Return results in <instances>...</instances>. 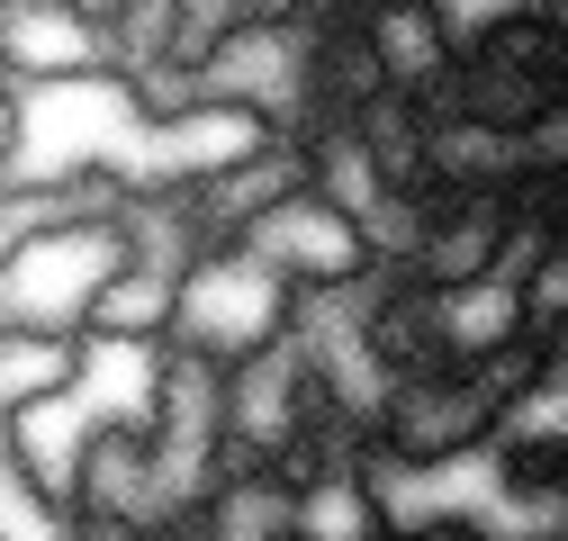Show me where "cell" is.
I'll list each match as a JSON object with an SVG mask.
<instances>
[{
    "label": "cell",
    "instance_id": "obj_1",
    "mask_svg": "<svg viewBox=\"0 0 568 541\" xmlns=\"http://www.w3.org/2000/svg\"><path fill=\"white\" fill-rule=\"evenodd\" d=\"M524 379H532V344L506 353V361H469V370L443 361V370L397 379V388L371 406V469L397 488V479H434V469L487 460L506 406L524 397Z\"/></svg>",
    "mask_w": 568,
    "mask_h": 541
},
{
    "label": "cell",
    "instance_id": "obj_2",
    "mask_svg": "<svg viewBox=\"0 0 568 541\" xmlns=\"http://www.w3.org/2000/svg\"><path fill=\"white\" fill-rule=\"evenodd\" d=\"M126 270V235L91 217H45L0 253V334H63L82 344V316Z\"/></svg>",
    "mask_w": 568,
    "mask_h": 541
},
{
    "label": "cell",
    "instance_id": "obj_3",
    "mask_svg": "<svg viewBox=\"0 0 568 541\" xmlns=\"http://www.w3.org/2000/svg\"><path fill=\"white\" fill-rule=\"evenodd\" d=\"M290 316H298V289H280L271 270L244 253V244H217L181 270V298H172V353L190 361H253L271 344H290Z\"/></svg>",
    "mask_w": 568,
    "mask_h": 541
},
{
    "label": "cell",
    "instance_id": "obj_4",
    "mask_svg": "<svg viewBox=\"0 0 568 541\" xmlns=\"http://www.w3.org/2000/svg\"><path fill=\"white\" fill-rule=\"evenodd\" d=\"M325 416H334V397H325V379L298 344H271V353L235 361L226 370V469L290 488V460L316 442Z\"/></svg>",
    "mask_w": 568,
    "mask_h": 541
},
{
    "label": "cell",
    "instance_id": "obj_5",
    "mask_svg": "<svg viewBox=\"0 0 568 541\" xmlns=\"http://www.w3.org/2000/svg\"><path fill=\"white\" fill-rule=\"evenodd\" d=\"M280 289H362L371 270H379V253H371V226L362 217H343L334 198H316V190H290L280 208H262L244 235H235Z\"/></svg>",
    "mask_w": 568,
    "mask_h": 541
},
{
    "label": "cell",
    "instance_id": "obj_6",
    "mask_svg": "<svg viewBox=\"0 0 568 541\" xmlns=\"http://www.w3.org/2000/svg\"><path fill=\"white\" fill-rule=\"evenodd\" d=\"M0 82L28 91H82L109 82V28L91 0H0Z\"/></svg>",
    "mask_w": 568,
    "mask_h": 541
},
{
    "label": "cell",
    "instance_id": "obj_7",
    "mask_svg": "<svg viewBox=\"0 0 568 541\" xmlns=\"http://www.w3.org/2000/svg\"><path fill=\"white\" fill-rule=\"evenodd\" d=\"M515 253H541V244H524L515 235V217H506V198H415V244H406V280L415 289H469V280H487V270H506Z\"/></svg>",
    "mask_w": 568,
    "mask_h": 541
},
{
    "label": "cell",
    "instance_id": "obj_8",
    "mask_svg": "<svg viewBox=\"0 0 568 541\" xmlns=\"http://www.w3.org/2000/svg\"><path fill=\"white\" fill-rule=\"evenodd\" d=\"M82 397H54V406H10L0 416V469H10V488L63 532L82 514Z\"/></svg>",
    "mask_w": 568,
    "mask_h": 541
},
{
    "label": "cell",
    "instance_id": "obj_9",
    "mask_svg": "<svg viewBox=\"0 0 568 541\" xmlns=\"http://www.w3.org/2000/svg\"><path fill=\"white\" fill-rule=\"evenodd\" d=\"M532 262H541V253H515L506 270H487V280L434 298V344H443V361L469 370V361H506V353L532 344V334H541V316H532Z\"/></svg>",
    "mask_w": 568,
    "mask_h": 541
},
{
    "label": "cell",
    "instance_id": "obj_10",
    "mask_svg": "<svg viewBox=\"0 0 568 541\" xmlns=\"http://www.w3.org/2000/svg\"><path fill=\"white\" fill-rule=\"evenodd\" d=\"M73 523H135V532H154V433H145V416H135V397L100 406L91 433H82V514Z\"/></svg>",
    "mask_w": 568,
    "mask_h": 541
},
{
    "label": "cell",
    "instance_id": "obj_11",
    "mask_svg": "<svg viewBox=\"0 0 568 541\" xmlns=\"http://www.w3.org/2000/svg\"><path fill=\"white\" fill-rule=\"evenodd\" d=\"M362 45L379 63V82L415 109H443L452 82H460V45H452V19L443 0H406V10H362Z\"/></svg>",
    "mask_w": 568,
    "mask_h": 541
},
{
    "label": "cell",
    "instance_id": "obj_12",
    "mask_svg": "<svg viewBox=\"0 0 568 541\" xmlns=\"http://www.w3.org/2000/svg\"><path fill=\"white\" fill-rule=\"evenodd\" d=\"M145 145L154 154H135V172H154V181H226L235 163L280 145V126L253 118V109H226V100H199L190 118H172L163 135H145Z\"/></svg>",
    "mask_w": 568,
    "mask_h": 541
},
{
    "label": "cell",
    "instance_id": "obj_13",
    "mask_svg": "<svg viewBox=\"0 0 568 541\" xmlns=\"http://www.w3.org/2000/svg\"><path fill=\"white\" fill-rule=\"evenodd\" d=\"M172 298H181L172 270L126 262L118 280L100 289V307L82 316V344H91V353H135V361H154V353L172 344Z\"/></svg>",
    "mask_w": 568,
    "mask_h": 541
},
{
    "label": "cell",
    "instance_id": "obj_14",
    "mask_svg": "<svg viewBox=\"0 0 568 541\" xmlns=\"http://www.w3.org/2000/svg\"><path fill=\"white\" fill-rule=\"evenodd\" d=\"M352 135H362V163H371L379 198L415 208V198H424V145H434V109H415V100L379 91L371 109H352Z\"/></svg>",
    "mask_w": 568,
    "mask_h": 541
},
{
    "label": "cell",
    "instance_id": "obj_15",
    "mask_svg": "<svg viewBox=\"0 0 568 541\" xmlns=\"http://www.w3.org/2000/svg\"><path fill=\"white\" fill-rule=\"evenodd\" d=\"M91 370H100L91 344H63V334H0V416H10V406L82 397Z\"/></svg>",
    "mask_w": 568,
    "mask_h": 541
},
{
    "label": "cell",
    "instance_id": "obj_16",
    "mask_svg": "<svg viewBox=\"0 0 568 541\" xmlns=\"http://www.w3.org/2000/svg\"><path fill=\"white\" fill-rule=\"evenodd\" d=\"M172 19H181V0H109L100 10V28H109V91L172 63Z\"/></svg>",
    "mask_w": 568,
    "mask_h": 541
},
{
    "label": "cell",
    "instance_id": "obj_17",
    "mask_svg": "<svg viewBox=\"0 0 568 541\" xmlns=\"http://www.w3.org/2000/svg\"><path fill=\"white\" fill-rule=\"evenodd\" d=\"M388 541H496L478 514H397V532Z\"/></svg>",
    "mask_w": 568,
    "mask_h": 541
},
{
    "label": "cell",
    "instance_id": "obj_18",
    "mask_svg": "<svg viewBox=\"0 0 568 541\" xmlns=\"http://www.w3.org/2000/svg\"><path fill=\"white\" fill-rule=\"evenodd\" d=\"M28 172V100L0 82V181H19Z\"/></svg>",
    "mask_w": 568,
    "mask_h": 541
},
{
    "label": "cell",
    "instance_id": "obj_19",
    "mask_svg": "<svg viewBox=\"0 0 568 541\" xmlns=\"http://www.w3.org/2000/svg\"><path fill=\"white\" fill-rule=\"evenodd\" d=\"M63 541H145V532H135V523H73Z\"/></svg>",
    "mask_w": 568,
    "mask_h": 541
},
{
    "label": "cell",
    "instance_id": "obj_20",
    "mask_svg": "<svg viewBox=\"0 0 568 541\" xmlns=\"http://www.w3.org/2000/svg\"><path fill=\"white\" fill-rule=\"evenodd\" d=\"M0 190H10V181H0Z\"/></svg>",
    "mask_w": 568,
    "mask_h": 541
},
{
    "label": "cell",
    "instance_id": "obj_21",
    "mask_svg": "<svg viewBox=\"0 0 568 541\" xmlns=\"http://www.w3.org/2000/svg\"><path fill=\"white\" fill-rule=\"evenodd\" d=\"M0 541H10V532H0Z\"/></svg>",
    "mask_w": 568,
    "mask_h": 541
},
{
    "label": "cell",
    "instance_id": "obj_22",
    "mask_svg": "<svg viewBox=\"0 0 568 541\" xmlns=\"http://www.w3.org/2000/svg\"><path fill=\"white\" fill-rule=\"evenodd\" d=\"M559 541H568V532H559Z\"/></svg>",
    "mask_w": 568,
    "mask_h": 541
}]
</instances>
